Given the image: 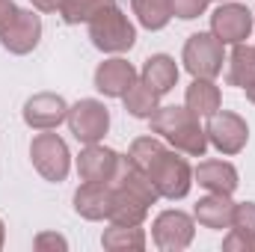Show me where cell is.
Masks as SVG:
<instances>
[{"label": "cell", "instance_id": "cell-1", "mask_svg": "<svg viewBox=\"0 0 255 252\" xmlns=\"http://www.w3.org/2000/svg\"><path fill=\"white\" fill-rule=\"evenodd\" d=\"M148 125H151V133H160L181 154L202 157L208 151V133L187 107H157Z\"/></svg>", "mask_w": 255, "mask_h": 252}, {"label": "cell", "instance_id": "cell-2", "mask_svg": "<svg viewBox=\"0 0 255 252\" xmlns=\"http://www.w3.org/2000/svg\"><path fill=\"white\" fill-rule=\"evenodd\" d=\"M89 39L98 51L104 54H125L136 42V27L128 21V15L113 3L107 9H101L92 21H89Z\"/></svg>", "mask_w": 255, "mask_h": 252}, {"label": "cell", "instance_id": "cell-3", "mask_svg": "<svg viewBox=\"0 0 255 252\" xmlns=\"http://www.w3.org/2000/svg\"><path fill=\"white\" fill-rule=\"evenodd\" d=\"M145 175L151 178L157 196H160V199H169V202L184 199L193 187L190 163H187V157H181V151H175V148H166V151L145 169Z\"/></svg>", "mask_w": 255, "mask_h": 252}, {"label": "cell", "instance_id": "cell-4", "mask_svg": "<svg viewBox=\"0 0 255 252\" xmlns=\"http://www.w3.org/2000/svg\"><path fill=\"white\" fill-rule=\"evenodd\" d=\"M30 157H33L36 172L45 181H65L68 178L71 154H68V145L60 133H51V130L36 133L30 142Z\"/></svg>", "mask_w": 255, "mask_h": 252}, {"label": "cell", "instance_id": "cell-5", "mask_svg": "<svg viewBox=\"0 0 255 252\" xmlns=\"http://www.w3.org/2000/svg\"><path fill=\"white\" fill-rule=\"evenodd\" d=\"M65 125L74 133L77 142L92 145V142H101L107 136V130H110V110L98 98H80L77 104L68 107Z\"/></svg>", "mask_w": 255, "mask_h": 252}, {"label": "cell", "instance_id": "cell-6", "mask_svg": "<svg viewBox=\"0 0 255 252\" xmlns=\"http://www.w3.org/2000/svg\"><path fill=\"white\" fill-rule=\"evenodd\" d=\"M181 60H184V68L190 71L193 77L214 80L223 71V63H226V45L214 33H193L190 39L184 42Z\"/></svg>", "mask_w": 255, "mask_h": 252}, {"label": "cell", "instance_id": "cell-7", "mask_svg": "<svg viewBox=\"0 0 255 252\" xmlns=\"http://www.w3.org/2000/svg\"><path fill=\"white\" fill-rule=\"evenodd\" d=\"M205 133H208V142L220 154H238L250 142V127H247V122L238 113H229V110H217L214 116H208Z\"/></svg>", "mask_w": 255, "mask_h": 252}, {"label": "cell", "instance_id": "cell-8", "mask_svg": "<svg viewBox=\"0 0 255 252\" xmlns=\"http://www.w3.org/2000/svg\"><path fill=\"white\" fill-rule=\"evenodd\" d=\"M255 24L253 9H247L244 3H220L211 15V33L223 42V45H241L250 39Z\"/></svg>", "mask_w": 255, "mask_h": 252}, {"label": "cell", "instance_id": "cell-9", "mask_svg": "<svg viewBox=\"0 0 255 252\" xmlns=\"http://www.w3.org/2000/svg\"><path fill=\"white\" fill-rule=\"evenodd\" d=\"M193 235H196V223H193L190 214H184V211H163V214H157V220L151 226L154 247L163 252L187 250L193 244Z\"/></svg>", "mask_w": 255, "mask_h": 252}, {"label": "cell", "instance_id": "cell-10", "mask_svg": "<svg viewBox=\"0 0 255 252\" xmlns=\"http://www.w3.org/2000/svg\"><path fill=\"white\" fill-rule=\"evenodd\" d=\"M39 39H42V15L33 12V9H18L15 21L0 33L3 48L15 57H24V54L36 51Z\"/></svg>", "mask_w": 255, "mask_h": 252}, {"label": "cell", "instance_id": "cell-11", "mask_svg": "<svg viewBox=\"0 0 255 252\" xmlns=\"http://www.w3.org/2000/svg\"><path fill=\"white\" fill-rule=\"evenodd\" d=\"M65 116H68V104L57 92H39L24 104V122L33 130H54L65 122Z\"/></svg>", "mask_w": 255, "mask_h": 252}, {"label": "cell", "instance_id": "cell-12", "mask_svg": "<svg viewBox=\"0 0 255 252\" xmlns=\"http://www.w3.org/2000/svg\"><path fill=\"white\" fill-rule=\"evenodd\" d=\"M116 163H119V151H113L101 142H92L77 154V175H80V181L110 184L113 172H116Z\"/></svg>", "mask_w": 255, "mask_h": 252}, {"label": "cell", "instance_id": "cell-13", "mask_svg": "<svg viewBox=\"0 0 255 252\" xmlns=\"http://www.w3.org/2000/svg\"><path fill=\"white\" fill-rule=\"evenodd\" d=\"M136 80H139L136 77V68L128 63V60H122V57L104 60V63L95 68V89L104 98H122Z\"/></svg>", "mask_w": 255, "mask_h": 252}, {"label": "cell", "instance_id": "cell-14", "mask_svg": "<svg viewBox=\"0 0 255 252\" xmlns=\"http://www.w3.org/2000/svg\"><path fill=\"white\" fill-rule=\"evenodd\" d=\"M113 208V184H95V181H83L74 190V211L83 220H107Z\"/></svg>", "mask_w": 255, "mask_h": 252}, {"label": "cell", "instance_id": "cell-15", "mask_svg": "<svg viewBox=\"0 0 255 252\" xmlns=\"http://www.w3.org/2000/svg\"><path fill=\"white\" fill-rule=\"evenodd\" d=\"M113 187L119 190H128V193H133L136 199H142L145 205H154L160 196H157V190L151 184V178L128 157V154H119V163H116V172H113V181H110Z\"/></svg>", "mask_w": 255, "mask_h": 252}, {"label": "cell", "instance_id": "cell-16", "mask_svg": "<svg viewBox=\"0 0 255 252\" xmlns=\"http://www.w3.org/2000/svg\"><path fill=\"white\" fill-rule=\"evenodd\" d=\"M226 252H255V202H235L232 232L223 238Z\"/></svg>", "mask_w": 255, "mask_h": 252}, {"label": "cell", "instance_id": "cell-17", "mask_svg": "<svg viewBox=\"0 0 255 252\" xmlns=\"http://www.w3.org/2000/svg\"><path fill=\"white\" fill-rule=\"evenodd\" d=\"M193 178L199 181V187H205L208 193H223L232 196L238 190V169L229 160H205L193 169Z\"/></svg>", "mask_w": 255, "mask_h": 252}, {"label": "cell", "instance_id": "cell-18", "mask_svg": "<svg viewBox=\"0 0 255 252\" xmlns=\"http://www.w3.org/2000/svg\"><path fill=\"white\" fill-rule=\"evenodd\" d=\"M232 217H235V202L232 196H223V193H211L205 199L196 202L193 208V220H199V226L205 229H232Z\"/></svg>", "mask_w": 255, "mask_h": 252}, {"label": "cell", "instance_id": "cell-19", "mask_svg": "<svg viewBox=\"0 0 255 252\" xmlns=\"http://www.w3.org/2000/svg\"><path fill=\"white\" fill-rule=\"evenodd\" d=\"M184 107L190 110L196 119H208L223 107V92L214 80L208 77H193V83L184 92Z\"/></svg>", "mask_w": 255, "mask_h": 252}, {"label": "cell", "instance_id": "cell-20", "mask_svg": "<svg viewBox=\"0 0 255 252\" xmlns=\"http://www.w3.org/2000/svg\"><path fill=\"white\" fill-rule=\"evenodd\" d=\"M142 80L157 95H166L178 83V65H175V60L169 54H154V57H148L145 65H142Z\"/></svg>", "mask_w": 255, "mask_h": 252}, {"label": "cell", "instance_id": "cell-21", "mask_svg": "<svg viewBox=\"0 0 255 252\" xmlns=\"http://www.w3.org/2000/svg\"><path fill=\"white\" fill-rule=\"evenodd\" d=\"M148 217V205L142 199H136L133 193L128 190L113 187V208H110V223L116 226H142Z\"/></svg>", "mask_w": 255, "mask_h": 252}, {"label": "cell", "instance_id": "cell-22", "mask_svg": "<svg viewBox=\"0 0 255 252\" xmlns=\"http://www.w3.org/2000/svg\"><path fill=\"white\" fill-rule=\"evenodd\" d=\"M226 80L229 86H241V89H247L255 80V45H247V42L235 45L226 68Z\"/></svg>", "mask_w": 255, "mask_h": 252}, {"label": "cell", "instance_id": "cell-23", "mask_svg": "<svg viewBox=\"0 0 255 252\" xmlns=\"http://www.w3.org/2000/svg\"><path fill=\"white\" fill-rule=\"evenodd\" d=\"M101 247L107 252H139L145 250V232L139 226L110 223V229H104V235H101Z\"/></svg>", "mask_w": 255, "mask_h": 252}, {"label": "cell", "instance_id": "cell-24", "mask_svg": "<svg viewBox=\"0 0 255 252\" xmlns=\"http://www.w3.org/2000/svg\"><path fill=\"white\" fill-rule=\"evenodd\" d=\"M122 101H125V110L130 116H136V119H151V113L160 107V95L145 80H136L122 95Z\"/></svg>", "mask_w": 255, "mask_h": 252}, {"label": "cell", "instance_id": "cell-25", "mask_svg": "<svg viewBox=\"0 0 255 252\" xmlns=\"http://www.w3.org/2000/svg\"><path fill=\"white\" fill-rule=\"evenodd\" d=\"M133 15L145 30H163L172 21V3L169 0H130Z\"/></svg>", "mask_w": 255, "mask_h": 252}, {"label": "cell", "instance_id": "cell-26", "mask_svg": "<svg viewBox=\"0 0 255 252\" xmlns=\"http://www.w3.org/2000/svg\"><path fill=\"white\" fill-rule=\"evenodd\" d=\"M116 0H65L60 15H63L65 24H89L101 9L113 6Z\"/></svg>", "mask_w": 255, "mask_h": 252}, {"label": "cell", "instance_id": "cell-27", "mask_svg": "<svg viewBox=\"0 0 255 252\" xmlns=\"http://www.w3.org/2000/svg\"><path fill=\"white\" fill-rule=\"evenodd\" d=\"M163 151H166V145H163L157 136H136V139L130 142V148H128V157H130L142 172H145V169H148L160 154H163Z\"/></svg>", "mask_w": 255, "mask_h": 252}, {"label": "cell", "instance_id": "cell-28", "mask_svg": "<svg viewBox=\"0 0 255 252\" xmlns=\"http://www.w3.org/2000/svg\"><path fill=\"white\" fill-rule=\"evenodd\" d=\"M169 3H172V15H175V18L193 21V18H199V15L208 9L211 0H169Z\"/></svg>", "mask_w": 255, "mask_h": 252}, {"label": "cell", "instance_id": "cell-29", "mask_svg": "<svg viewBox=\"0 0 255 252\" xmlns=\"http://www.w3.org/2000/svg\"><path fill=\"white\" fill-rule=\"evenodd\" d=\"M33 247L39 252H65L68 250V241H65L63 235H57V232H42V235H36V241H33Z\"/></svg>", "mask_w": 255, "mask_h": 252}, {"label": "cell", "instance_id": "cell-30", "mask_svg": "<svg viewBox=\"0 0 255 252\" xmlns=\"http://www.w3.org/2000/svg\"><path fill=\"white\" fill-rule=\"evenodd\" d=\"M15 15H18V6L12 0H0V33L15 21Z\"/></svg>", "mask_w": 255, "mask_h": 252}, {"label": "cell", "instance_id": "cell-31", "mask_svg": "<svg viewBox=\"0 0 255 252\" xmlns=\"http://www.w3.org/2000/svg\"><path fill=\"white\" fill-rule=\"evenodd\" d=\"M36 12H60L65 0H30Z\"/></svg>", "mask_w": 255, "mask_h": 252}, {"label": "cell", "instance_id": "cell-32", "mask_svg": "<svg viewBox=\"0 0 255 252\" xmlns=\"http://www.w3.org/2000/svg\"><path fill=\"white\" fill-rule=\"evenodd\" d=\"M244 92H247V98H250V101L255 104V80L250 83V86H247V89H244Z\"/></svg>", "mask_w": 255, "mask_h": 252}, {"label": "cell", "instance_id": "cell-33", "mask_svg": "<svg viewBox=\"0 0 255 252\" xmlns=\"http://www.w3.org/2000/svg\"><path fill=\"white\" fill-rule=\"evenodd\" d=\"M3 241H6V226H3V220H0V250H3Z\"/></svg>", "mask_w": 255, "mask_h": 252}, {"label": "cell", "instance_id": "cell-34", "mask_svg": "<svg viewBox=\"0 0 255 252\" xmlns=\"http://www.w3.org/2000/svg\"><path fill=\"white\" fill-rule=\"evenodd\" d=\"M253 15H255V9H253Z\"/></svg>", "mask_w": 255, "mask_h": 252}, {"label": "cell", "instance_id": "cell-35", "mask_svg": "<svg viewBox=\"0 0 255 252\" xmlns=\"http://www.w3.org/2000/svg\"><path fill=\"white\" fill-rule=\"evenodd\" d=\"M220 3H223V0H220Z\"/></svg>", "mask_w": 255, "mask_h": 252}]
</instances>
